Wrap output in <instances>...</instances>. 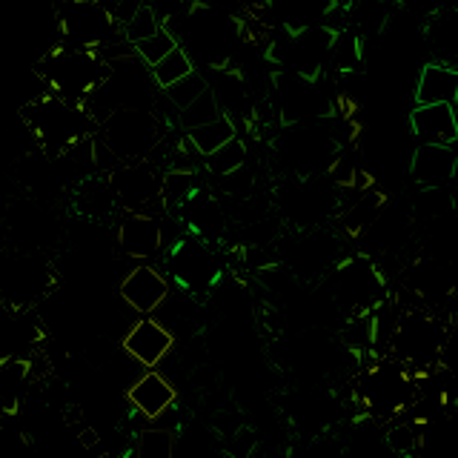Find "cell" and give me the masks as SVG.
Listing matches in <instances>:
<instances>
[{
	"label": "cell",
	"instance_id": "obj_1",
	"mask_svg": "<svg viewBox=\"0 0 458 458\" xmlns=\"http://www.w3.org/2000/svg\"><path fill=\"white\" fill-rule=\"evenodd\" d=\"M164 29L178 40V47L192 57L198 69H224L235 61L243 47V29L233 14L221 12L209 4H192L181 14H172L164 21Z\"/></svg>",
	"mask_w": 458,
	"mask_h": 458
},
{
	"label": "cell",
	"instance_id": "obj_2",
	"mask_svg": "<svg viewBox=\"0 0 458 458\" xmlns=\"http://www.w3.org/2000/svg\"><path fill=\"white\" fill-rule=\"evenodd\" d=\"M352 395L367 419L390 424L401 415H410L419 404V376H412L393 358H372L369 364L358 367Z\"/></svg>",
	"mask_w": 458,
	"mask_h": 458
},
{
	"label": "cell",
	"instance_id": "obj_3",
	"mask_svg": "<svg viewBox=\"0 0 458 458\" xmlns=\"http://www.w3.org/2000/svg\"><path fill=\"white\" fill-rule=\"evenodd\" d=\"M341 149H344V143L333 129L327 126V121L286 123V126H278L276 138H272V155H276V164L284 169L286 178L327 175Z\"/></svg>",
	"mask_w": 458,
	"mask_h": 458
},
{
	"label": "cell",
	"instance_id": "obj_4",
	"mask_svg": "<svg viewBox=\"0 0 458 458\" xmlns=\"http://www.w3.org/2000/svg\"><path fill=\"white\" fill-rule=\"evenodd\" d=\"M21 118L26 129L32 132L38 149L47 157H61L69 147H75L83 138H95V121L86 114L83 106L66 104L55 95H38L29 104L21 106Z\"/></svg>",
	"mask_w": 458,
	"mask_h": 458
},
{
	"label": "cell",
	"instance_id": "obj_5",
	"mask_svg": "<svg viewBox=\"0 0 458 458\" xmlns=\"http://www.w3.org/2000/svg\"><path fill=\"white\" fill-rule=\"evenodd\" d=\"M450 327L444 324L433 310H407L401 312L390 335L384 341L386 355L398 361L412 376H427L441 361L444 341H447Z\"/></svg>",
	"mask_w": 458,
	"mask_h": 458
},
{
	"label": "cell",
	"instance_id": "obj_6",
	"mask_svg": "<svg viewBox=\"0 0 458 458\" xmlns=\"http://www.w3.org/2000/svg\"><path fill=\"white\" fill-rule=\"evenodd\" d=\"M324 284H327V301L341 312V318L358 312H376L390 301L386 276L376 264V258H369L364 252L344 255L329 269Z\"/></svg>",
	"mask_w": 458,
	"mask_h": 458
},
{
	"label": "cell",
	"instance_id": "obj_7",
	"mask_svg": "<svg viewBox=\"0 0 458 458\" xmlns=\"http://www.w3.org/2000/svg\"><path fill=\"white\" fill-rule=\"evenodd\" d=\"M38 72L49 95L66 100V104L83 106L100 86V81H104L106 64L92 49L52 47L40 57Z\"/></svg>",
	"mask_w": 458,
	"mask_h": 458
},
{
	"label": "cell",
	"instance_id": "obj_8",
	"mask_svg": "<svg viewBox=\"0 0 458 458\" xmlns=\"http://www.w3.org/2000/svg\"><path fill=\"white\" fill-rule=\"evenodd\" d=\"M278 126L286 123H318L329 121L335 114L338 95L327 86V78H304L295 72H278L272 69L269 95Z\"/></svg>",
	"mask_w": 458,
	"mask_h": 458
},
{
	"label": "cell",
	"instance_id": "obj_9",
	"mask_svg": "<svg viewBox=\"0 0 458 458\" xmlns=\"http://www.w3.org/2000/svg\"><path fill=\"white\" fill-rule=\"evenodd\" d=\"M166 138V123L155 109H118L98 123L95 140L118 164L149 161Z\"/></svg>",
	"mask_w": 458,
	"mask_h": 458
},
{
	"label": "cell",
	"instance_id": "obj_10",
	"mask_svg": "<svg viewBox=\"0 0 458 458\" xmlns=\"http://www.w3.org/2000/svg\"><path fill=\"white\" fill-rule=\"evenodd\" d=\"M52 290L55 272L40 252L18 247L0 252V304L38 310V304Z\"/></svg>",
	"mask_w": 458,
	"mask_h": 458
},
{
	"label": "cell",
	"instance_id": "obj_11",
	"mask_svg": "<svg viewBox=\"0 0 458 458\" xmlns=\"http://www.w3.org/2000/svg\"><path fill=\"white\" fill-rule=\"evenodd\" d=\"M57 35L61 47L104 52L123 40L118 21L100 0H61L57 4Z\"/></svg>",
	"mask_w": 458,
	"mask_h": 458
},
{
	"label": "cell",
	"instance_id": "obj_12",
	"mask_svg": "<svg viewBox=\"0 0 458 458\" xmlns=\"http://www.w3.org/2000/svg\"><path fill=\"white\" fill-rule=\"evenodd\" d=\"M341 207V190L329 175L284 178L278 190V209L293 229H315L335 218Z\"/></svg>",
	"mask_w": 458,
	"mask_h": 458
},
{
	"label": "cell",
	"instance_id": "obj_13",
	"mask_svg": "<svg viewBox=\"0 0 458 458\" xmlns=\"http://www.w3.org/2000/svg\"><path fill=\"white\" fill-rule=\"evenodd\" d=\"M341 258V238L324 226L295 229L281 247V267L304 284L324 281Z\"/></svg>",
	"mask_w": 458,
	"mask_h": 458
},
{
	"label": "cell",
	"instance_id": "obj_14",
	"mask_svg": "<svg viewBox=\"0 0 458 458\" xmlns=\"http://www.w3.org/2000/svg\"><path fill=\"white\" fill-rule=\"evenodd\" d=\"M169 267H172V276H175L178 286L186 293L212 290L221 278V267H218V258L212 252V243L200 241L190 233L172 243Z\"/></svg>",
	"mask_w": 458,
	"mask_h": 458
},
{
	"label": "cell",
	"instance_id": "obj_15",
	"mask_svg": "<svg viewBox=\"0 0 458 458\" xmlns=\"http://www.w3.org/2000/svg\"><path fill=\"white\" fill-rule=\"evenodd\" d=\"M109 183L118 207L123 212H152V207H161V181L155 161H135L121 164L109 172Z\"/></svg>",
	"mask_w": 458,
	"mask_h": 458
},
{
	"label": "cell",
	"instance_id": "obj_16",
	"mask_svg": "<svg viewBox=\"0 0 458 458\" xmlns=\"http://www.w3.org/2000/svg\"><path fill=\"white\" fill-rule=\"evenodd\" d=\"M114 241H118V250L126 258L147 264L166 247L164 218L157 212H123L118 229H114Z\"/></svg>",
	"mask_w": 458,
	"mask_h": 458
},
{
	"label": "cell",
	"instance_id": "obj_17",
	"mask_svg": "<svg viewBox=\"0 0 458 458\" xmlns=\"http://www.w3.org/2000/svg\"><path fill=\"white\" fill-rule=\"evenodd\" d=\"M43 344V324L38 310L0 304V358L32 361Z\"/></svg>",
	"mask_w": 458,
	"mask_h": 458
},
{
	"label": "cell",
	"instance_id": "obj_18",
	"mask_svg": "<svg viewBox=\"0 0 458 458\" xmlns=\"http://www.w3.org/2000/svg\"><path fill=\"white\" fill-rule=\"evenodd\" d=\"M121 350L143 369H157L172 355V350H175V335L155 315H140L138 321L126 327V333L121 338Z\"/></svg>",
	"mask_w": 458,
	"mask_h": 458
},
{
	"label": "cell",
	"instance_id": "obj_19",
	"mask_svg": "<svg viewBox=\"0 0 458 458\" xmlns=\"http://www.w3.org/2000/svg\"><path fill=\"white\" fill-rule=\"evenodd\" d=\"M126 404L143 421H161L166 412L175 410L178 390L161 369H143L126 386Z\"/></svg>",
	"mask_w": 458,
	"mask_h": 458
},
{
	"label": "cell",
	"instance_id": "obj_20",
	"mask_svg": "<svg viewBox=\"0 0 458 458\" xmlns=\"http://www.w3.org/2000/svg\"><path fill=\"white\" fill-rule=\"evenodd\" d=\"M169 293H172L169 278L152 264L132 267L118 284V295L123 301V307L138 315H155Z\"/></svg>",
	"mask_w": 458,
	"mask_h": 458
},
{
	"label": "cell",
	"instance_id": "obj_21",
	"mask_svg": "<svg viewBox=\"0 0 458 458\" xmlns=\"http://www.w3.org/2000/svg\"><path fill=\"white\" fill-rule=\"evenodd\" d=\"M407 290L427 307L444 304L455 293V276L447 261L436 255H421L407 267Z\"/></svg>",
	"mask_w": 458,
	"mask_h": 458
},
{
	"label": "cell",
	"instance_id": "obj_22",
	"mask_svg": "<svg viewBox=\"0 0 458 458\" xmlns=\"http://www.w3.org/2000/svg\"><path fill=\"white\" fill-rule=\"evenodd\" d=\"M178 218L183 221L186 233L207 243H218L226 235V226H229L221 198L215 195L209 186H200V190L186 200L178 212Z\"/></svg>",
	"mask_w": 458,
	"mask_h": 458
},
{
	"label": "cell",
	"instance_id": "obj_23",
	"mask_svg": "<svg viewBox=\"0 0 458 458\" xmlns=\"http://www.w3.org/2000/svg\"><path fill=\"white\" fill-rule=\"evenodd\" d=\"M458 175V152L455 147H436L419 143L410 157V178L419 190H447Z\"/></svg>",
	"mask_w": 458,
	"mask_h": 458
},
{
	"label": "cell",
	"instance_id": "obj_24",
	"mask_svg": "<svg viewBox=\"0 0 458 458\" xmlns=\"http://www.w3.org/2000/svg\"><path fill=\"white\" fill-rule=\"evenodd\" d=\"M412 224L415 221L407 209H401L386 200V207L381 209L378 218L372 221V226L361 238H358V241H364V255L376 258V255H390V252L401 250L412 233Z\"/></svg>",
	"mask_w": 458,
	"mask_h": 458
},
{
	"label": "cell",
	"instance_id": "obj_25",
	"mask_svg": "<svg viewBox=\"0 0 458 458\" xmlns=\"http://www.w3.org/2000/svg\"><path fill=\"white\" fill-rule=\"evenodd\" d=\"M410 132L419 143L455 147L458 140V112L453 104H424L410 112Z\"/></svg>",
	"mask_w": 458,
	"mask_h": 458
},
{
	"label": "cell",
	"instance_id": "obj_26",
	"mask_svg": "<svg viewBox=\"0 0 458 458\" xmlns=\"http://www.w3.org/2000/svg\"><path fill=\"white\" fill-rule=\"evenodd\" d=\"M350 192H352V198H347V200H344V192H341V207H338L335 218H338L341 233L358 241L372 226V221L378 218L390 198L372 183L361 186V190H350Z\"/></svg>",
	"mask_w": 458,
	"mask_h": 458
},
{
	"label": "cell",
	"instance_id": "obj_27",
	"mask_svg": "<svg viewBox=\"0 0 458 458\" xmlns=\"http://www.w3.org/2000/svg\"><path fill=\"white\" fill-rule=\"evenodd\" d=\"M264 6L272 12L276 29H286V32L329 23L335 14L333 0H264Z\"/></svg>",
	"mask_w": 458,
	"mask_h": 458
},
{
	"label": "cell",
	"instance_id": "obj_28",
	"mask_svg": "<svg viewBox=\"0 0 458 458\" xmlns=\"http://www.w3.org/2000/svg\"><path fill=\"white\" fill-rule=\"evenodd\" d=\"M415 106L424 104H453L458 100V66L444 61H429L421 66L412 92Z\"/></svg>",
	"mask_w": 458,
	"mask_h": 458
},
{
	"label": "cell",
	"instance_id": "obj_29",
	"mask_svg": "<svg viewBox=\"0 0 458 458\" xmlns=\"http://www.w3.org/2000/svg\"><path fill=\"white\" fill-rule=\"evenodd\" d=\"M421 458H458V419L450 412H433L419 419Z\"/></svg>",
	"mask_w": 458,
	"mask_h": 458
},
{
	"label": "cell",
	"instance_id": "obj_30",
	"mask_svg": "<svg viewBox=\"0 0 458 458\" xmlns=\"http://www.w3.org/2000/svg\"><path fill=\"white\" fill-rule=\"evenodd\" d=\"M118 209L106 175H89L75 183V212L83 221H106Z\"/></svg>",
	"mask_w": 458,
	"mask_h": 458
},
{
	"label": "cell",
	"instance_id": "obj_31",
	"mask_svg": "<svg viewBox=\"0 0 458 458\" xmlns=\"http://www.w3.org/2000/svg\"><path fill=\"white\" fill-rule=\"evenodd\" d=\"M424 35L429 49H433L444 64H458V6H444L429 14L424 23Z\"/></svg>",
	"mask_w": 458,
	"mask_h": 458
},
{
	"label": "cell",
	"instance_id": "obj_32",
	"mask_svg": "<svg viewBox=\"0 0 458 458\" xmlns=\"http://www.w3.org/2000/svg\"><path fill=\"white\" fill-rule=\"evenodd\" d=\"M338 338L341 347L350 355H355L358 361L361 358H372L378 347V329H376V312H358V315H347L338 327Z\"/></svg>",
	"mask_w": 458,
	"mask_h": 458
},
{
	"label": "cell",
	"instance_id": "obj_33",
	"mask_svg": "<svg viewBox=\"0 0 458 458\" xmlns=\"http://www.w3.org/2000/svg\"><path fill=\"white\" fill-rule=\"evenodd\" d=\"M344 14H347V26L367 43L372 38H378L384 29L390 26L393 4H386V0H358V4L350 6Z\"/></svg>",
	"mask_w": 458,
	"mask_h": 458
},
{
	"label": "cell",
	"instance_id": "obj_34",
	"mask_svg": "<svg viewBox=\"0 0 458 458\" xmlns=\"http://www.w3.org/2000/svg\"><path fill=\"white\" fill-rule=\"evenodd\" d=\"M233 138H238V126L235 121H229L226 114H218L215 121H207L200 126H192L183 132V140L190 143V149L204 161L212 152H218L224 143H229Z\"/></svg>",
	"mask_w": 458,
	"mask_h": 458
},
{
	"label": "cell",
	"instance_id": "obj_35",
	"mask_svg": "<svg viewBox=\"0 0 458 458\" xmlns=\"http://www.w3.org/2000/svg\"><path fill=\"white\" fill-rule=\"evenodd\" d=\"M178 447H181L178 429L157 427L155 421H149V427H143L140 433L135 436L129 455H132V458H175Z\"/></svg>",
	"mask_w": 458,
	"mask_h": 458
},
{
	"label": "cell",
	"instance_id": "obj_36",
	"mask_svg": "<svg viewBox=\"0 0 458 458\" xmlns=\"http://www.w3.org/2000/svg\"><path fill=\"white\" fill-rule=\"evenodd\" d=\"M198 181V169H169L164 172V181H161V209L169 215H178L181 207L190 200L198 190H200Z\"/></svg>",
	"mask_w": 458,
	"mask_h": 458
},
{
	"label": "cell",
	"instance_id": "obj_37",
	"mask_svg": "<svg viewBox=\"0 0 458 458\" xmlns=\"http://www.w3.org/2000/svg\"><path fill=\"white\" fill-rule=\"evenodd\" d=\"M243 164H250V149H247V143H243L241 135L233 138L229 143H224L218 152H212L209 157H204V166H207V172L215 181L229 175V172L241 169Z\"/></svg>",
	"mask_w": 458,
	"mask_h": 458
},
{
	"label": "cell",
	"instance_id": "obj_38",
	"mask_svg": "<svg viewBox=\"0 0 458 458\" xmlns=\"http://www.w3.org/2000/svg\"><path fill=\"white\" fill-rule=\"evenodd\" d=\"M149 72H152L155 86L164 92V89H169L172 83H178L181 78L192 75V72H195V64H192V57L186 55L181 47H175L169 55H164L161 61H157Z\"/></svg>",
	"mask_w": 458,
	"mask_h": 458
},
{
	"label": "cell",
	"instance_id": "obj_39",
	"mask_svg": "<svg viewBox=\"0 0 458 458\" xmlns=\"http://www.w3.org/2000/svg\"><path fill=\"white\" fill-rule=\"evenodd\" d=\"M209 89L207 86V75L204 72H192V75H186V78H181L178 83H172L169 89H164L161 95H164V100L166 104L175 109V112H181V109H186L192 104V100H198L200 95H204Z\"/></svg>",
	"mask_w": 458,
	"mask_h": 458
},
{
	"label": "cell",
	"instance_id": "obj_40",
	"mask_svg": "<svg viewBox=\"0 0 458 458\" xmlns=\"http://www.w3.org/2000/svg\"><path fill=\"white\" fill-rule=\"evenodd\" d=\"M161 26H164V21L157 18V14H155L149 6H143V4H140L132 18H129V21L121 26V35H123L126 43H132V47H135V43L152 38Z\"/></svg>",
	"mask_w": 458,
	"mask_h": 458
},
{
	"label": "cell",
	"instance_id": "obj_41",
	"mask_svg": "<svg viewBox=\"0 0 458 458\" xmlns=\"http://www.w3.org/2000/svg\"><path fill=\"white\" fill-rule=\"evenodd\" d=\"M218 114H224L221 106H218V100H215L212 92L207 89L198 100H192L190 106L178 112V123H181V129L186 132V129H192V126H200V123H207V121H215Z\"/></svg>",
	"mask_w": 458,
	"mask_h": 458
},
{
	"label": "cell",
	"instance_id": "obj_42",
	"mask_svg": "<svg viewBox=\"0 0 458 458\" xmlns=\"http://www.w3.org/2000/svg\"><path fill=\"white\" fill-rule=\"evenodd\" d=\"M175 47H178V40L172 38V35L166 32V29L161 26V29H157V32H155L152 38H147V40L135 43V55H138L140 61L147 64L149 69H152L157 61H161L164 55H169V52L175 49Z\"/></svg>",
	"mask_w": 458,
	"mask_h": 458
},
{
	"label": "cell",
	"instance_id": "obj_43",
	"mask_svg": "<svg viewBox=\"0 0 458 458\" xmlns=\"http://www.w3.org/2000/svg\"><path fill=\"white\" fill-rule=\"evenodd\" d=\"M293 458H341V441H338L333 433L310 436V438L293 453Z\"/></svg>",
	"mask_w": 458,
	"mask_h": 458
},
{
	"label": "cell",
	"instance_id": "obj_44",
	"mask_svg": "<svg viewBox=\"0 0 458 458\" xmlns=\"http://www.w3.org/2000/svg\"><path fill=\"white\" fill-rule=\"evenodd\" d=\"M395 6L407 9L412 14H419V18H429V14H436L438 9L450 6V0H395Z\"/></svg>",
	"mask_w": 458,
	"mask_h": 458
},
{
	"label": "cell",
	"instance_id": "obj_45",
	"mask_svg": "<svg viewBox=\"0 0 458 458\" xmlns=\"http://www.w3.org/2000/svg\"><path fill=\"white\" fill-rule=\"evenodd\" d=\"M140 4L149 6L161 21H166L172 14H181L186 6H190V0H140Z\"/></svg>",
	"mask_w": 458,
	"mask_h": 458
},
{
	"label": "cell",
	"instance_id": "obj_46",
	"mask_svg": "<svg viewBox=\"0 0 458 458\" xmlns=\"http://www.w3.org/2000/svg\"><path fill=\"white\" fill-rule=\"evenodd\" d=\"M358 4V0H333V6L338 9V12H347L350 6H355Z\"/></svg>",
	"mask_w": 458,
	"mask_h": 458
},
{
	"label": "cell",
	"instance_id": "obj_47",
	"mask_svg": "<svg viewBox=\"0 0 458 458\" xmlns=\"http://www.w3.org/2000/svg\"><path fill=\"white\" fill-rule=\"evenodd\" d=\"M450 4H453V6H458V0H450Z\"/></svg>",
	"mask_w": 458,
	"mask_h": 458
}]
</instances>
